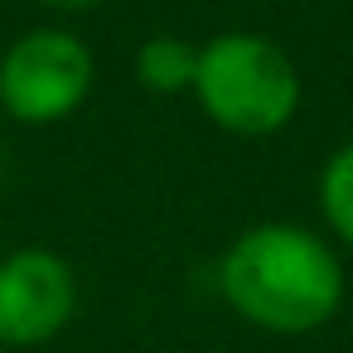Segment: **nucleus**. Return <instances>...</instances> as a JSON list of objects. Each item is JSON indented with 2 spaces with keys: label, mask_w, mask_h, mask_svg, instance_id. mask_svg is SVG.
<instances>
[{
  "label": "nucleus",
  "mask_w": 353,
  "mask_h": 353,
  "mask_svg": "<svg viewBox=\"0 0 353 353\" xmlns=\"http://www.w3.org/2000/svg\"><path fill=\"white\" fill-rule=\"evenodd\" d=\"M218 290L247 324L266 334H314L343 305V266L334 247L300 223H252L218 261Z\"/></svg>",
  "instance_id": "obj_1"
},
{
  "label": "nucleus",
  "mask_w": 353,
  "mask_h": 353,
  "mask_svg": "<svg viewBox=\"0 0 353 353\" xmlns=\"http://www.w3.org/2000/svg\"><path fill=\"white\" fill-rule=\"evenodd\" d=\"M194 68H199V44L179 39V34H150L136 49V78L145 92L174 97L194 88Z\"/></svg>",
  "instance_id": "obj_5"
},
{
  "label": "nucleus",
  "mask_w": 353,
  "mask_h": 353,
  "mask_svg": "<svg viewBox=\"0 0 353 353\" xmlns=\"http://www.w3.org/2000/svg\"><path fill=\"white\" fill-rule=\"evenodd\" d=\"M0 174H6V155H0Z\"/></svg>",
  "instance_id": "obj_8"
},
{
  "label": "nucleus",
  "mask_w": 353,
  "mask_h": 353,
  "mask_svg": "<svg viewBox=\"0 0 353 353\" xmlns=\"http://www.w3.org/2000/svg\"><path fill=\"white\" fill-rule=\"evenodd\" d=\"M39 6H49V10H63V15H73V10H92V6H102V0H39Z\"/></svg>",
  "instance_id": "obj_7"
},
{
  "label": "nucleus",
  "mask_w": 353,
  "mask_h": 353,
  "mask_svg": "<svg viewBox=\"0 0 353 353\" xmlns=\"http://www.w3.org/2000/svg\"><path fill=\"white\" fill-rule=\"evenodd\" d=\"M319 213L343 247H353V141H343L319 170Z\"/></svg>",
  "instance_id": "obj_6"
},
{
  "label": "nucleus",
  "mask_w": 353,
  "mask_h": 353,
  "mask_svg": "<svg viewBox=\"0 0 353 353\" xmlns=\"http://www.w3.org/2000/svg\"><path fill=\"white\" fill-rule=\"evenodd\" d=\"M0 353H6V348H0Z\"/></svg>",
  "instance_id": "obj_9"
},
{
  "label": "nucleus",
  "mask_w": 353,
  "mask_h": 353,
  "mask_svg": "<svg viewBox=\"0 0 353 353\" xmlns=\"http://www.w3.org/2000/svg\"><path fill=\"white\" fill-rule=\"evenodd\" d=\"M78 310V271L49 247L0 256V348H39Z\"/></svg>",
  "instance_id": "obj_4"
},
{
  "label": "nucleus",
  "mask_w": 353,
  "mask_h": 353,
  "mask_svg": "<svg viewBox=\"0 0 353 353\" xmlns=\"http://www.w3.org/2000/svg\"><path fill=\"white\" fill-rule=\"evenodd\" d=\"M97 78L92 49L73 30H25L10 49H0V107L25 126L68 121Z\"/></svg>",
  "instance_id": "obj_3"
},
{
  "label": "nucleus",
  "mask_w": 353,
  "mask_h": 353,
  "mask_svg": "<svg viewBox=\"0 0 353 353\" xmlns=\"http://www.w3.org/2000/svg\"><path fill=\"white\" fill-rule=\"evenodd\" d=\"M203 117L232 136H276L300 112V73L281 44L252 30H223L199 49L194 88Z\"/></svg>",
  "instance_id": "obj_2"
}]
</instances>
